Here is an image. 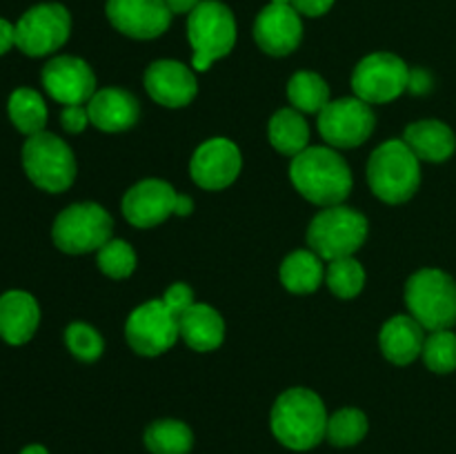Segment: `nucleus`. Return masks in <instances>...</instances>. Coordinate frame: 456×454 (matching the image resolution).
Here are the masks:
<instances>
[{
  "label": "nucleus",
  "mask_w": 456,
  "mask_h": 454,
  "mask_svg": "<svg viewBox=\"0 0 456 454\" xmlns=\"http://www.w3.org/2000/svg\"><path fill=\"white\" fill-rule=\"evenodd\" d=\"M289 178L301 196L323 207L341 205L352 190V172L346 158L330 147H307L294 156Z\"/></svg>",
  "instance_id": "f257e3e1"
},
{
  "label": "nucleus",
  "mask_w": 456,
  "mask_h": 454,
  "mask_svg": "<svg viewBox=\"0 0 456 454\" xmlns=\"http://www.w3.org/2000/svg\"><path fill=\"white\" fill-rule=\"evenodd\" d=\"M328 412L316 392L292 387L272 408V432L289 450H312L325 439Z\"/></svg>",
  "instance_id": "f03ea898"
},
{
  "label": "nucleus",
  "mask_w": 456,
  "mask_h": 454,
  "mask_svg": "<svg viewBox=\"0 0 456 454\" xmlns=\"http://www.w3.org/2000/svg\"><path fill=\"white\" fill-rule=\"evenodd\" d=\"M368 182L386 203H405L421 185V165L405 141H387L370 156Z\"/></svg>",
  "instance_id": "7ed1b4c3"
},
{
  "label": "nucleus",
  "mask_w": 456,
  "mask_h": 454,
  "mask_svg": "<svg viewBox=\"0 0 456 454\" xmlns=\"http://www.w3.org/2000/svg\"><path fill=\"white\" fill-rule=\"evenodd\" d=\"M187 38H190L191 49H194V56H191L194 69L208 71L214 61L227 56L234 49V13L218 0H203L190 12Z\"/></svg>",
  "instance_id": "20e7f679"
},
{
  "label": "nucleus",
  "mask_w": 456,
  "mask_h": 454,
  "mask_svg": "<svg viewBox=\"0 0 456 454\" xmlns=\"http://www.w3.org/2000/svg\"><path fill=\"white\" fill-rule=\"evenodd\" d=\"M408 310L423 329H450L456 323V280L441 270H421L405 285Z\"/></svg>",
  "instance_id": "39448f33"
},
{
  "label": "nucleus",
  "mask_w": 456,
  "mask_h": 454,
  "mask_svg": "<svg viewBox=\"0 0 456 454\" xmlns=\"http://www.w3.org/2000/svg\"><path fill=\"white\" fill-rule=\"evenodd\" d=\"M368 239V218L352 207L334 205L314 216L307 230V245L323 261L352 256Z\"/></svg>",
  "instance_id": "423d86ee"
},
{
  "label": "nucleus",
  "mask_w": 456,
  "mask_h": 454,
  "mask_svg": "<svg viewBox=\"0 0 456 454\" xmlns=\"http://www.w3.org/2000/svg\"><path fill=\"white\" fill-rule=\"evenodd\" d=\"M22 167L36 187L52 194L69 190L76 178L74 151L56 134L40 132L25 141Z\"/></svg>",
  "instance_id": "0eeeda50"
},
{
  "label": "nucleus",
  "mask_w": 456,
  "mask_h": 454,
  "mask_svg": "<svg viewBox=\"0 0 456 454\" xmlns=\"http://www.w3.org/2000/svg\"><path fill=\"white\" fill-rule=\"evenodd\" d=\"M114 221L96 203L69 205L53 223V243L67 254H87L111 240Z\"/></svg>",
  "instance_id": "6e6552de"
},
{
  "label": "nucleus",
  "mask_w": 456,
  "mask_h": 454,
  "mask_svg": "<svg viewBox=\"0 0 456 454\" xmlns=\"http://www.w3.org/2000/svg\"><path fill=\"white\" fill-rule=\"evenodd\" d=\"M194 209V200L185 194H176L169 182L147 178L136 182L123 199V214L134 227H156L172 214L187 216Z\"/></svg>",
  "instance_id": "1a4fd4ad"
},
{
  "label": "nucleus",
  "mask_w": 456,
  "mask_h": 454,
  "mask_svg": "<svg viewBox=\"0 0 456 454\" xmlns=\"http://www.w3.org/2000/svg\"><path fill=\"white\" fill-rule=\"evenodd\" d=\"M69 31L71 18L62 4H36L16 22V47L27 56H47L67 43Z\"/></svg>",
  "instance_id": "9d476101"
},
{
  "label": "nucleus",
  "mask_w": 456,
  "mask_h": 454,
  "mask_svg": "<svg viewBox=\"0 0 456 454\" xmlns=\"http://www.w3.org/2000/svg\"><path fill=\"white\" fill-rule=\"evenodd\" d=\"M410 69L399 56L387 52L370 53L352 74L354 96L370 102H390L408 92Z\"/></svg>",
  "instance_id": "9b49d317"
},
{
  "label": "nucleus",
  "mask_w": 456,
  "mask_h": 454,
  "mask_svg": "<svg viewBox=\"0 0 456 454\" xmlns=\"http://www.w3.org/2000/svg\"><path fill=\"white\" fill-rule=\"evenodd\" d=\"M125 336L134 352L142 356H159L167 352L181 336L178 319L165 307L163 298L142 303L129 314Z\"/></svg>",
  "instance_id": "f8f14e48"
},
{
  "label": "nucleus",
  "mask_w": 456,
  "mask_h": 454,
  "mask_svg": "<svg viewBox=\"0 0 456 454\" xmlns=\"http://www.w3.org/2000/svg\"><path fill=\"white\" fill-rule=\"evenodd\" d=\"M319 132L332 147L350 150L363 145L374 132L372 107L356 96L330 101L319 114Z\"/></svg>",
  "instance_id": "ddd939ff"
},
{
  "label": "nucleus",
  "mask_w": 456,
  "mask_h": 454,
  "mask_svg": "<svg viewBox=\"0 0 456 454\" xmlns=\"http://www.w3.org/2000/svg\"><path fill=\"white\" fill-rule=\"evenodd\" d=\"M107 18L120 34L150 40L167 31L172 9L165 0H107Z\"/></svg>",
  "instance_id": "4468645a"
},
{
  "label": "nucleus",
  "mask_w": 456,
  "mask_h": 454,
  "mask_svg": "<svg viewBox=\"0 0 456 454\" xmlns=\"http://www.w3.org/2000/svg\"><path fill=\"white\" fill-rule=\"evenodd\" d=\"M43 85L49 96L65 107L83 105L96 93V76L92 67L76 56L52 58L43 67Z\"/></svg>",
  "instance_id": "2eb2a0df"
},
{
  "label": "nucleus",
  "mask_w": 456,
  "mask_h": 454,
  "mask_svg": "<svg viewBox=\"0 0 456 454\" xmlns=\"http://www.w3.org/2000/svg\"><path fill=\"white\" fill-rule=\"evenodd\" d=\"M240 165L243 158L234 142L227 138H212L194 151L190 174L196 185L216 191L225 190L239 178Z\"/></svg>",
  "instance_id": "dca6fc26"
},
{
  "label": "nucleus",
  "mask_w": 456,
  "mask_h": 454,
  "mask_svg": "<svg viewBox=\"0 0 456 454\" xmlns=\"http://www.w3.org/2000/svg\"><path fill=\"white\" fill-rule=\"evenodd\" d=\"M254 38L270 56H288L301 45V13L292 4H267L254 22Z\"/></svg>",
  "instance_id": "f3484780"
},
{
  "label": "nucleus",
  "mask_w": 456,
  "mask_h": 454,
  "mask_svg": "<svg viewBox=\"0 0 456 454\" xmlns=\"http://www.w3.org/2000/svg\"><path fill=\"white\" fill-rule=\"evenodd\" d=\"M145 89L159 105L185 107L194 101L199 83L190 67L176 61H156L145 71Z\"/></svg>",
  "instance_id": "a211bd4d"
},
{
  "label": "nucleus",
  "mask_w": 456,
  "mask_h": 454,
  "mask_svg": "<svg viewBox=\"0 0 456 454\" xmlns=\"http://www.w3.org/2000/svg\"><path fill=\"white\" fill-rule=\"evenodd\" d=\"M89 123L96 125L101 132H125L134 127L141 116V105L136 96L118 87H105L92 96L87 102Z\"/></svg>",
  "instance_id": "6ab92c4d"
},
{
  "label": "nucleus",
  "mask_w": 456,
  "mask_h": 454,
  "mask_svg": "<svg viewBox=\"0 0 456 454\" xmlns=\"http://www.w3.org/2000/svg\"><path fill=\"white\" fill-rule=\"evenodd\" d=\"M40 307L31 294L12 289L0 296V336L9 345H22L36 334Z\"/></svg>",
  "instance_id": "aec40b11"
},
{
  "label": "nucleus",
  "mask_w": 456,
  "mask_h": 454,
  "mask_svg": "<svg viewBox=\"0 0 456 454\" xmlns=\"http://www.w3.org/2000/svg\"><path fill=\"white\" fill-rule=\"evenodd\" d=\"M379 343L387 361L396 365H408L417 356H421L426 334H423V325L414 316L399 314L383 325Z\"/></svg>",
  "instance_id": "412c9836"
},
{
  "label": "nucleus",
  "mask_w": 456,
  "mask_h": 454,
  "mask_svg": "<svg viewBox=\"0 0 456 454\" xmlns=\"http://www.w3.org/2000/svg\"><path fill=\"white\" fill-rule=\"evenodd\" d=\"M403 141L419 160H428V163H444L456 150V136L452 129L441 120L432 118L408 125Z\"/></svg>",
  "instance_id": "4be33fe9"
},
{
  "label": "nucleus",
  "mask_w": 456,
  "mask_h": 454,
  "mask_svg": "<svg viewBox=\"0 0 456 454\" xmlns=\"http://www.w3.org/2000/svg\"><path fill=\"white\" fill-rule=\"evenodd\" d=\"M178 329L187 345L196 352L216 350L225 338V323H223L221 314L205 303H194L178 319Z\"/></svg>",
  "instance_id": "5701e85b"
},
{
  "label": "nucleus",
  "mask_w": 456,
  "mask_h": 454,
  "mask_svg": "<svg viewBox=\"0 0 456 454\" xmlns=\"http://www.w3.org/2000/svg\"><path fill=\"white\" fill-rule=\"evenodd\" d=\"M323 258L312 249L292 252L281 265V280L294 294H312L323 283Z\"/></svg>",
  "instance_id": "b1692460"
},
{
  "label": "nucleus",
  "mask_w": 456,
  "mask_h": 454,
  "mask_svg": "<svg viewBox=\"0 0 456 454\" xmlns=\"http://www.w3.org/2000/svg\"><path fill=\"white\" fill-rule=\"evenodd\" d=\"M270 142L283 156H298L307 150L310 142V127L298 109H279L270 120Z\"/></svg>",
  "instance_id": "393cba45"
},
{
  "label": "nucleus",
  "mask_w": 456,
  "mask_h": 454,
  "mask_svg": "<svg viewBox=\"0 0 456 454\" xmlns=\"http://www.w3.org/2000/svg\"><path fill=\"white\" fill-rule=\"evenodd\" d=\"M7 109L12 123L25 136H34V134L45 132V125H47V105H45L43 96L38 92H34V89H16L9 96Z\"/></svg>",
  "instance_id": "a878e982"
},
{
  "label": "nucleus",
  "mask_w": 456,
  "mask_h": 454,
  "mask_svg": "<svg viewBox=\"0 0 456 454\" xmlns=\"http://www.w3.org/2000/svg\"><path fill=\"white\" fill-rule=\"evenodd\" d=\"M145 445L151 454H190L194 432L176 418H160L145 430Z\"/></svg>",
  "instance_id": "bb28decb"
},
{
  "label": "nucleus",
  "mask_w": 456,
  "mask_h": 454,
  "mask_svg": "<svg viewBox=\"0 0 456 454\" xmlns=\"http://www.w3.org/2000/svg\"><path fill=\"white\" fill-rule=\"evenodd\" d=\"M288 98L294 109L305 114H321L330 102V87L314 71H298L288 83Z\"/></svg>",
  "instance_id": "cd10ccee"
},
{
  "label": "nucleus",
  "mask_w": 456,
  "mask_h": 454,
  "mask_svg": "<svg viewBox=\"0 0 456 454\" xmlns=\"http://www.w3.org/2000/svg\"><path fill=\"white\" fill-rule=\"evenodd\" d=\"M368 434V417L356 408H343L328 418L325 439L337 448H350Z\"/></svg>",
  "instance_id": "c85d7f7f"
},
{
  "label": "nucleus",
  "mask_w": 456,
  "mask_h": 454,
  "mask_svg": "<svg viewBox=\"0 0 456 454\" xmlns=\"http://www.w3.org/2000/svg\"><path fill=\"white\" fill-rule=\"evenodd\" d=\"M325 280L338 298H354L365 285V270L354 256L337 258L330 261Z\"/></svg>",
  "instance_id": "c756f323"
},
{
  "label": "nucleus",
  "mask_w": 456,
  "mask_h": 454,
  "mask_svg": "<svg viewBox=\"0 0 456 454\" xmlns=\"http://www.w3.org/2000/svg\"><path fill=\"white\" fill-rule=\"evenodd\" d=\"M428 368L436 374H450L456 369V334L452 329H436L423 343L421 352Z\"/></svg>",
  "instance_id": "7c9ffc66"
},
{
  "label": "nucleus",
  "mask_w": 456,
  "mask_h": 454,
  "mask_svg": "<svg viewBox=\"0 0 456 454\" xmlns=\"http://www.w3.org/2000/svg\"><path fill=\"white\" fill-rule=\"evenodd\" d=\"M98 267L111 279H127L136 270V252L125 240H107L98 249Z\"/></svg>",
  "instance_id": "2f4dec72"
},
{
  "label": "nucleus",
  "mask_w": 456,
  "mask_h": 454,
  "mask_svg": "<svg viewBox=\"0 0 456 454\" xmlns=\"http://www.w3.org/2000/svg\"><path fill=\"white\" fill-rule=\"evenodd\" d=\"M65 341L71 354H74L76 359L85 361V363L96 361L98 356L102 354V347H105L101 334L87 323H71L69 328L65 329Z\"/></svg>",
  "instance_id": "473e14b6"
},
{
  "label": "nucleus",
  "mask_w": 456,
  "mask_h": 454,
  "mask_svg": "<svg viewBox=\"0 0 456 454\" xmlns=\"http://www.w3.org/2000/svg\"><path fill=\"white\" fill-rule=\"evenodd\" d=\"M163 303H165V307H167V310L176 316V319H181V316L185 314L191 305H194V292H191L190 285L174 283V285H169L167 292H165Z\"/></svg>",
  "instance_id": "72a5a7b5"
},
{
  "label": "nucleus",
  "mask_w": 456,
  "mask_h": 454,
  "mask_svg": "<svg viewBox=\"0 0 456 454\" xmlns=\"http://www.w3.org/2000/svg\"><path fill=\"white\" fill-rule=\"evenodd\" d=\"M62 127L67 129L69 134H80L89 123V114L83 105H69L62 109L61 116Z\"/></svg>",
  "instance_id": "f704fd0d"
},
{
  "label": "nucleus",
  "mask_w": 456,
  "mask_h": 454,
  "mask_svg": "<svg viewBox=\"0 0 456 454\" xmlns=\"http://www.w3.org/2000/svg\"><path fill=\"white\" fill-rule=\"evenodd\" d=\"M289 4H292L298 13H303V16L314 18L328 13L330 9H332L334 0H289Z\"/></svg>",
  "instance_id": "c9c22d12"
},
{
  "label": "nucleus",
  "mask_w": 456,
  "mask_h": 454,
  "mask_svg": "<svg viewBox=\"0 0 456 454\" xmlns=\"http://www.w3.org/2000/svg\"><path fill=\"white\" fill-rule=\"evenodd\" d=\"M432 89V76L426 69H410L408 92L428 93Z\"/></svg>",
  "instance_id": "e433bc0d"
},
{
  "label": "nucleus",
  "mask_w": 456,
  "mask_h": 454,
  "mask_svg": "<svg viewBox=\"0 0 456 454\" xmlns=\"http://www.w3.org/2000/svg\"><path fill=\"white\" fill-rule=\"evenodd\" d=\"M13 45H16V25L0 18V56L7 53Z\"/></svg>",
  "instance_id": "4c0bfd02"
},
{
  "label": "nucleus",
  "mask_w": 456,
  "mask_h": 454,
  "mask_svg": "<svg viewBox=\"0 0 456 454\" xmlns=\"http://www.w3.org/2000/svg\"><path fill=\"white\" fill-rule=\"evenodd\" d=\"M165 3H167V7L172 9V13H187L191 12L196 4L203 3V0H165Z\"/></svg>",
  "instance_id": "58836bf2"
},
{
  "label": "nucleus",
  "mask_w": 456,
  "mask_h": 454,
  "mask_svg": "<svg viewBox=\"0 0 456 454\" xmlns=\"http://www.w3.org/2000/svg\"><path fill=\"white\" fill-rule=\"evenodd\" d=\"M20 454H49L47 448H43V445L34 443V445H27V448H22Z\"/></svg>",
  "instance_id": "ea45409f"
},
{
  "label": "nucleus",
  "mask_w": 456,
  "mask_h": 454,
  "mask_svg": "<svg viewBox=\"0 0 456 454\" xmlns=\"http://www.w3.org/2000/svg\"><path fill=\"white\" fill-rule=\"evenodd\" d=\"M274 4H289V0H272Z\"/></svg>",
  "instance_id": "a19ab883"
}]
</instances>
